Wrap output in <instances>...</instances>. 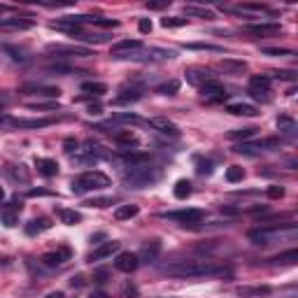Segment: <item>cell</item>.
<instances>
[{
  "mask_svg": "<svg viewBox=\"0 0 298 298\" xmlns=\"http://www.w3.org/2000/svg\"><path fill=\"white\" fill-rule=\"evenodd\" d=\"M233 12H266V5H238Z\"/></svg>",
  "mask_w": 298,
  "mask_h": 298,
  "instance_id": "7dc6e473",
  "label": "cell"
},
{
  "mask_svg": "<svg viewBox=\"0 0 298 298\" xmlns=\"http://www.w3.org/2000/svg\"><path fill=\"white\" fill-rule=\"evenodd\" d=\"M149 126L154 128V130H159V133H163V135H172V138H177V135H180V128L175 126L170 119L154 117V119H149Z\"/></svg>",
  "mask_w": 298,
  "mask_h": 298,
  "instance_id": "e0dca14e",
  "label": "cell"
},
{
  "mask_svg": "<svg viewBox=\"0 0 298 298\" xmlns=\"http://www.w3.org/2000/svg\"><path fill=\"white\" fill-rule=\"evenodd\" d=\"M275 263H296L298 261V252L296 249H289V252H284V254H279L273 259Z\"/></svg>",
  "mask_w": 298,
  "mask_h": 298,
  "instance_id": "60d3db41",
  "label": "cell"
},
{
  "mask_svg": "<svg viewBox=\"0 0 298 298\" xmlns=\"http://www.w3.org/2000/svg\"><path fill=\"white\" fill-rule=\"evenodd\" d=\"M82 91H84L86 96H103V93H107V84H103V82H84L82 84Z\"/></svg>",
  "mask_w": 298,
  "mask_h": 298,
  "instance_id": "f1b7e54d",
  "label": "cell"
},
{
  "mask_svg": "<svg viewBox=\"0 0 298 298\" xmlns=\"http://www.w3.org/2000/svg\"><path fill=\"white\" fill-rule=\"evenodd\" d=\"M180 91V82L177 79H170V82H166V84L156 86V93H161V96H172V93H177Z\"/></svg>",
  "mask_w": 298,
  "mask_h": 298,
  "instance_id": "d590c367",
  "label": "cell"
},
{
  "mask_svg": "<svg viewBox=\"0 0 298 298\" xmlns=\"http://www.w3.org/2000/svg\"><path fill=\"white\" fill-rule=\"evenodd\" d=\"M28 28H33V19H28V17L0 19V31H28Z\"/></svg>",
  "mask_w": 298,
  "mask_h": 298,
  "instance_id": "5bb4252c",
  "label": "cell"
},
{
  "mask_svg": "<svg viewBox=\"0 0 298 298\" xmlns=\"http://www.w3.org/2000/svg\"><path fill=\"white\" fill-rule=\"evenodd\" d=\"M47 52L49 54H65V56H93L91 49L77 47V44H49Z\"/></svg>",
  "mask_w": 298,
  "mask_h": 298,
  "instance_id": "8fae6325",
  "label": "cell"
},
{
  "mask_svg": "<svg viewBox=\"0 0 298 298\" xmlns=\"http://www.w3.org/2000/svg\"><path fill=\"white\" fill-rule=\"evenodd\" d=\"M270 287H240L238 289V296L242 298H259V296H268Z\"/></svg>",
  "mask_w": 298,
  "mask_h": 298,
  "instance_id": "4316f807",
  "label": "cell"
},
{
  "mask_svg": "<svg viewBox=\"0 0 298 298\" xmlns=\"http://www.w3.org/2000/svg\"><path fill=\"white\" fill-rule=\"evenodd\" d=\"M21 91H23V93L44 96V98H58V96H61V89H58V86H44V84H26Z\"/></svg>",
  "mask_w": 298,
  "mask_h": 298,
  "instance_id": "ac0fdd59",
  "label": "cell"
},
{
  "mask_svg": "<svg viewBox=\"0 0 298 298\" xmlns=\"http://www.w3.org/2000/svg\"><path fill=\"white\" fill-rule=\"evenodd\" d=\"M161 252V242L159 240H151L147 245L142 247L138 252V261H145V263H151V261H156V256Z\"/></svg>",
  "mask_w": 298,
  "mask_h": 298,
  "instance_id": "ffe728a7",
  "label": "cell"
},
{
  "mask_svg": "<svg viewBox=\"0 0 298 298\" xmlns=\"http://www.w3.org/2000/svg\"><path fill=\"white\" fill-rule=\"evenodd\" d=\"M5 201V189H2V186H0V203Z\"/></svg>",
  "mask_w": 298,
  "mask_h": 298,
  "instance_id": "be15d7a7",
  "label": "cell"
},
{
  "mask_svg": "<svg viewBox=\"0 0 298 298\" xmlns=\"http://www.w3.org/2000/svg\"><path fill=\"white\" fill-rule=\"evenodd\" d=\"M226 180L235 184V182H242L245 180V168H240V166H231L228 170H226Z\"/></svg>",
  "mask_w": 298,
  "mask_h": 298,
  "instance_id": "f35d334b",
  "label": "cell"
},
{
  "mask_svg": "<svg viewBox=\"0 0 298 298\" xmlns=\"http://www.w3.org/2000/svg\"><path fill=\"white\" fill-rule=\"evenodd\" d=\"M114 140H117V145H121V147H135L138 145V135L130 133V130H117Z\"/></svg>",
  "mask_w": 298,
  "mask_h": 298,
  "instance_id": "484cf974",
  "label": "cell"
},
{
  "mask_svg": "<svg viewBox=\"0 0 298 298\" xmlns=\"http://www.w3.org/2000/svg\"><path fill=\"white\" fill-rule=\"evenodd\" d=\"M47 228H52V222H49V219H44V217L33 219V222L26 224V233L28 235H37V233H42V231H47Z\"/></svg>",
  "mask_w": 298,
  "mask_h": 298,
  "instance_id": "d4e9b609",
  "label": "cell"
},
{
  "mask_svg": "<svg viewBox=\"0 0 298 298\" xmlns=\"http://www.w3.org/2000/svg\"><path fill=\"white\" fill-rule=\"evenodd\" d=\"M256 135V128H235V130H228V138L231 140H247V138H254Z\"/></svg>",
  "mask_w": 298,
  "mask_h": 298,
  "instance_id": "e575fe53",
  "label": "cell"
},
{
  "mask_svg": "<svg viewBox=\"0 0 298 298\" xmlns=\"http://www.w3.org/2000/svg\"><path fill=\"white\" fill-rule=\"evenodd\" d=\"M44 298H65V296L61 294V291H52V294H47Z\"/></svg>",
  "mask_w": 298,
  "mask_h": 298,
  "instance_id": "91938a15",
  "label": "cell"
},
{
  "mask_svg": "<svg viewBox=\"0 0 298 298\" xmlns=\"http://www.w3.org/2000/svg\"><path fill=\"white\" fill-rule=\"evenodd\" d=\"M28 110H58V103H28Z\"/></svg>",
  "mask_w": 298,
  "mask_h": 298,
  "instance_id": "f6af8a7d",
  "label": "cell"
},
{
  "mask_svg": "<svg viewBox=\"0 0 298 298\" xmlns=\"http://www.w3.org/2000/svg\"><path fill=\"white\" fill-rule=\"evenodd\" d=\"M282 196H284V186H279V184H273V186H268V198L277 201V198H282Z\"/></svg>",
  "mask_w": 298,
  "mask_h": 298,
  "instance_id": "bcb514c9",
  "label": "cell"
},
{
  "mask_svg": "<svg viewBox=\"0 0 298 298\" xmlns=\"http://www.w3.org/2000/svg\"><path fill=\"white\" fill-rule=\"evenodd\" d=\"M91 298H107V294H103V291H93V294H91Z\"/></svg>",
  "mask_w": 298,
  "mask_h": 298,
  "instance_id": "6125c7cd",
  "label": "cell"
},
{
  "mask_svg": "<svg viewBox=\"0 0 298 298\" xmlns=\"http://www.w3.org/2000/svg\"><path fill=\"white\" fill-rule=\"evenodd\" d=\"M186 49H205V52H222V47H214V44H201V42L186 44Z\"/></svg>",
  "mask_w": 298,
  "mask_h": 298,
  "instance_id": "c3c4849f",
  "label": "cell"
},
{
  "mask_svg": "<svg viewBox=\"0 0 298 298\" xmlns=\"http://www.w3.org/2000/svg\"><path fill=\"white\" fill-rule=\"evenodd\" d=\"M138 28H140V33H142V35H147V33H151V21H149V19H140Z\"/></svg>",
  "mask_w": 298,
  "mask_h": 298,
  "instance_id": "f5cc1de1",
  "label": "cell"
},
{
  "mask_svg": "<svg viewBox=\"0 0 298 298\" xmlns=\"http://www.w3.org/2000/svg\"><path fill=\"white\" fill-rule=\"evenodd\" d=\"M74 149H77V142H74V140H65V151H68V154H73Z\"/></svg>",
  "mask_w": 298,
  "mask_h": 298,
  "instance_id": "9f6ffc18",
  "label": "cell"
},
{
  "mask_svg": "<svg viewBox=\"0 0 298 298\" xmlns=\"http://www.w3.org/2000/svg\"><path fill=\"white\" fill-rule=\"evenodd\" d=\"M270 79L266 74H252L249 77V96H254L256 100H263L268 103L270 100Z\"/></svg>",
  "mask_w": 298,
  "mask_h": 298,
  "instance_id": "5b68a950",
  "label": "cell"
},
{
  "mask_svg": "<svg viewBox=\"0 0 298 298\" xmlns=\"http://www.w3.org/2000/svg\"><path fill=\"white\" fill-rule=\"evenodd\" d=\"M119 247H121V242H117V240H107V242H103V245L98 247V249H93L91 252V256H89V261L93 263V261H103V259H110L112 254H117Z\"/></svg>",
  "mask_w": 298,
  "mask_h": 298,
  "instance_id": "4fadbf2b",
  "label": "cell"
},
{
  "mask_svg": "<svg viewBox=\"0 0 298 298\" xmlns=\"http://www.w3.org/2000/svg\"><path fill=\"white\" fill-rule=\"evenodd\" d=\"M138 266H140L138 254H133V252H121L114 259V268L121 270V273H133V270H138Z\"/></svg>",
  "mask_w": 298,
  "mask_h": 298,
  "instance_id": "7c38bea8",
  "label": "cell"
},
{
  "mask_svg": "<svg viewBox=\"0 0 298 298\" xmlns=\"http://www.w3.org/2000/svg\"><path fill=\"white\" fill-rule=\"evenodd\" d=\"M163 275L170 277H222V275H231V268L224 266H214L212 261H175L168 266L161 268Z\"/></svg>",
  "mask_w": 298,
  "mask_h": 298,
  "instance_id": "6da1fadb",
  "label": "cell"
},
{
  "mask_svg": "<svg viewBox=\"0 0 298 298\" xmlns=\"http://www.w3.org/2000/svg\"><path fill=\"white\" fill-rule=\"evenodd\" d=\"M277 128L282 130V133H294L296 130V121L287 114H282V117H277Z\"/></svg>",
  "mask_w": 298,
  "mask_h": 298,
  "instance_id": "74e56055",
  "label": "cell"
},
{
  "mask_svg": "<svg viewBox=\"0 0 298 298\" xmlns=\"http://www.w3.org/2000/svg\"><path fill=\"white\" fill-rule=\"evenodd\" d=\"M28 196H49V191H47V189H31V191H28Z\"/></svg>",
  "mask_w": 298,
  "mask_h": 298,
  "instance_id": "6f0895ef",
  "label": "cell"
},
{
  "mask_svg": "<svg viewBox=\"0 0 298 298\" xmlns=\"http://www.w3.org/2000/svg\"><path fill=\"white\" fill-rule=\"evenodd\" d=\"M100 112H103V105H100V103H89V114H100Z\"/></svg>",
  "mask_w": 298,
  "mask_h": 298,
  "instance_id": "db71d44e",
  "label": "cell"
},
{
  "mask_svg": "<svg viewBox=\"0 0 298 298\" xmlns=\"http://www.w3.org/2000/svg\"><path fill=\"white\" fill-rule=\"evenodd\" d=\"M2 49L10 54L12 61H19V63H23V61H28V56H26V52L23 49H19V47H12V44H2Z\"/></svg>",
  "mask_w": 298,
  "mask_h": 298,
  "instance_id": "8d00e7d4",
  "label": "cell"
},
{
  "mask_svg": "<svg viewBox=\"0 0 298 298\" xmlns=\"http://www.w3.org/2000/svg\"><path fill=\"white\" fill-rule=\"evenodd\" d=\"M191 182L189 180H180L177 184H175V189H172V193H175V198H180V201H186L189 196H191Z\"/></svg>",
  "mask_w": 298,
  "mask_h": 298,
  "instance_id": "4dcf8cb0",
  "label": "cell"
},
{
  "mask_svg": "<svg viewBox=\"0 0 298 298\" xmlns=\"http://www.w3.org/2000/svg\"><path fill=\"white\" fill-rule=\"evenodd\" d=\"M140 49H142V42H140V40H121V42L112 44V56H117V58H126V56L140 52Z\"/></svg>",
  "mask_w": 298,
  "mask_h": 298,
  "instance_id": "30bf717a",
  "label": "cell"
},
{
  "mask_svg": "<svg viewBox=\"0 0 298 298\" xmlns=\"http://www.w3.org/2000/svg\"><path fill=\"white\" fill-rule=\"evenodd\" d=\"M21 203L14 201L12 205H5L2 210H0V222L5 224L7 228H12V226H17L19 224V214H21Z\"/></svg>",
  "mask_w": 298,
  "mask_h": 298,
  "instance_id": "9c48e42d",
  "label": "cell"
},
{
  "mask_svg": "<svg viewBox=\"0 0 298 298\" xmlns=\"http://www.w3.org/2000/svg\"><path fill=\"white\" fill-rule=\"evenodd\" d=\"M219 68L226 70V73H242L247 68V63L245 61H233V58H222V61H219Z\"/></svg>",
  "mask_w": 298,
  "mask_h": 298,
  "instance_id": "1f68e13d",
  "label": "cell"
},
{
  "mask_svg": "<svg viewBox=\"0 0 298 298\" xmlns=\"http://www.w3.org/2000/svg\"><path fill=\"white\" fill-rule=\"evenodd\" d=\"M186 17H198V19H214V12L207 7H196V5H184Z\"/></svg>",
  "mask_w": 298,
  "mask_h": 298,
  "instance_id": "83f0119b",
  "label": "cell"
},
{
  "mask_svg": "<svg viewBox=\"0 0 298 298\" xmlns=\"http://www.w3.org/2000/svg\"><path fill=\"white\" fill-rule=\"evenodd\" d=\"M35 168H37V172L44 175V177H54V175L58 172V163L54 159H35Z\"/></svg>",
  "mask_w": 298,
  "mask_h": 298,
  "instance_id": "cb8c5ba5",
  "label": "cell"
},
{
  "mask_svg": "<svg viewBox=\"0 0 298 298\" xmlns=\"http://www.w3.org/2000/svg\"><path fill=\"white\" fill-rule=\"evenodd\" d=\"M142 98V89H135V86H130V89H121L119 91V96L114 98V105H124V103H135Z\"/></svg>",
  "mask_w": 298,
  "mask_h": 298,
  "instance_id": "603a6c76",
  "label": "cell"
},
{
  "mask_svg": "<svg viewBox=\"0 0 298 298\" xmlns=\"http://www.w3.org/2000/svg\"><path fill=\"white\" fill-rule=\"evenodd\" d=\"M226 89H224L222 82H217V79H210V82H205L201 86V98L203 100H207V103H222L226 100Z\"/></svg>",
  "mask_w": 298,
  "mask_h": 298,
  "instance_id": "8992f818",
  "label": "cell"
},
{
  "mask_svg": "<svg viewBox=\"0 0 298 298\" xmlns=\"http://www.w3.org/2000/svg\"><path fill=\"white\" fill-rule=\"evenodd\" d=\"M124 180L133 189H145V186L161 180V168L149 166V161L147 163H135V166H128L126 170H124Z\"/></svg>",
  "mask_w": 298,
  "mask_h": 298,
  "instance_id": "7a4b0ae2",
  "label": "cell"
},
{
  "mask_svg": "<svg viewBox=\"0 0 298 298\" xmlns=\"http://www.w3.org/2000/svg\"><path fill=\"white\" fill-rule=\"evenodd\" d=\"M161 217L166 219H172V222H180V224H198L205 217L203 210L198 207H186V210H175V212H163Z\"/></svg>",
  "mask_w": 298,
  "mask_h": 298,
  "instance_id": "52a82bcc",
  "label": "cell"
},
{
  "mask_svg": "<svg viewBox=\"0 0 298 298\" xmlns=\"http://www.w3.org/2000/svg\"><path fill=\"white\" fill-rule=\"evenodd\" d=\"M226 112L228 114H235V117H256L259 110L254 105H247V103H228L226 105Z\"/></svg>",
  "mask_w": 298,
  "mask_h": 298,
  "instance_id": "d6986e66",
  "label": "cell"
},
{
  "mask_svg": "<svg viewBox=\"0 0 298 298\" xmlns=\"http://www.w3.org/2000/svg\"><path fill=\"white\" fill-rule=\"evenodd\" d=\"M114 121H121V124H145L138 114H128V112H119V114H114Z\"/></svg>",
  "mask_w": 298,
  "mask_h": 298,
  "instance_id": "b9f144b4",
  "label": "cell"
},
{
  "mask_svg": "<svg viewBox=\"0 0 298 298\" xmlns=\"http://www.w3.org/2000/svg\"><path fill=\"white\" fill-rule=\"evenodd\" d=\"M107 277H110V273H107V270H96V273H93V279H96L98 284H105Z\"/></svg>",
  "mask_w": 298,
  "mask_h": 298,
  "instance_id": "816d5d0a",
  "label": "cell"
},
{
  "mask_svg": "<svg viewBox=\"0 0 298 298\" xmlns=\"http://www.w3.org/2000/svg\"><path fill=\"white\" fill-rule=\"evenodd\" d=\"M58 217H61V222L68 224V226H74V224L82 222V214L74 212V210H65V207H61V210H58Z\"/></svg>",
  "mask_w": 298,
  "mask_h": 298,
  "instance_id": "d6a6232c",
  "label": "cell"
},
{
  "mask_svg": "<svg viewBox=\"0 0 298 298\" xmlns=\"http://www.w3.org/2000/svg\"><path fill=\"white\" fill-rule=\"evenodd\" d=\"M0 121H10V119H5V117H2V114H0Z\"/></svg>",
  "mask_w": 298,
  "mask_h": 298,
  "instance_id": "e7e4bbea",
  "label": "cell"
},
{
  "mask_svg": "<svg viewBox=\"0 0 298 298\" xmlns=\"http://www.w3.org/2000/svg\"><path fill=\"white\" fill-rule=\"evenodd\" d=\"M163 7H168V0H163V2H147V10H163Z\"/></svg>",
  "mask_w": 298,
  "mask_h": 298,
  "instance_id": "11a10c76",
  "label": "cell"
},
{
  "mask_svg": "<svg viewBox=\"0 0 298 298\" xmlns=\"http://www.w3.org/2000/svg\"><path fill=\"white\" fill-rule=\"evenodd\" d=\"M282 238H298V228L294 224H289L284 228H254V231H249V240L254 242V245H270V242H277V240H282Z\"/></svg>",
  "mask_w": 298,
  "mask_h": 298,
  "instance_id": "3957f363",
  "label": "cell"
},
{
  "mask_svg": "<svg viewBox=\"0 0 298 298\" xmlns=\"http://www.w3.org/2000/svg\"><path fill=\"white\" fill-rule=\"evenodd\" d=\"M263 54H268V56H294L291 49H279V47H266Z\"/></svg>",
  "mask_w": 298,
  "mask_h": 298,
  "instance_id": "7bdbcfd3",
  "label": "cell"
},
{
  "mask_svg": "<svg viewBox=\"0 0 298 298\" xmlns=\"http://www.w3.org/2000/svg\"><path fill=\"white\" fill-rule=\"evenodd\" d=\"M2 10H5V5H0V12H2Z\"/></svg>",
  "mask_w": 298,
  "mask_h": 298,
  "instance_id": "03108f58",
  "label": "cell"
},
{
  "mask_svg": "<svg viewBox=\"0 0 298 298\" xmlns=\"http://www.w3.org/2000/svg\"><path fill=\"white\" fill-rule=\"evenodd\" d=\"M14 128H47L54 124V119H10Z\"/></svg>",
  "mask_w": 298,
  "mask_h": 298,
  "instance_id": "44dd1931",
  "label": "cell"
},
{
  "mask_svg": "<svg viewBox=\"0 0 298 298\" xmlns=\"http://www.w3.org/2000/svg\"><path fill=\"white\" fill-rule=\"evenodd\" d=\"M126 296H128V298H138V291H135V287H130V289H128V291H126Z\"/></svg>",
  "mask_w": 298,
  "mask_h": 298,
  "instance_id": "94428289",
  "label": "cell"
},
{
  "mask_svg": "<svg viewBox=\"0 0 298 298\" xmlns=\"http://www.w3.org/2000/svg\"><path fill=\"white\" fill-rule=\"evenodd\" d=\"M245 31L256 35V37H270V35H279L282 26L279 23H254V26H247Z\"/></svg>",
  "mask_w": 298,
  "mask_h": 298,
  "instance_id": "2e32d148",
  "label": "cell"
},
{
  "mask_svg": "<svg viewBox=\"0 0 298 298\" xmlns=\"http://www.w3.org/2000/svg\"><path fill=\"white\" fill-rule=\"evenodd\" d=\"M275 145V140H268V142H256V145H249V142H242V145H238L235 151L238 154H247V156H254V154H261L266 147H273Z\"/></svg>",
  "mask_w": 298,
  "mask_h": 298,
  "instance_id": "7402d4cb",
  "label": "cell"
},
{
  "mask_svg": "<svg viewBox=\"0 0 298 298\" xmlns=\"http://www.w3.org/2000/svg\"><path fill=\"white\" fill-rule=\"evenodd\" d=\"M7 172H10L12 180H19V182H23V184H28V180H31V175H28V170H26V166H10Z\"/></svg>",
  "mask_w": 298,
  "mask_h": 298,
  "instance_id": "836d02e7",
  "label": "cell"
},
{
  "mask_svg": "<svg viewBox=\"0 0 298 298\" xmlns=\"http://www.w3.org/2000/svg\"><path fill=\"white\" fill-rule=\"evenodd\" d=\"M196 172H198V175H212V163H210V161H198Z\"/></svg>",
  "mask_w": 298,
  "mask_h": 298,
  "instance_id": "681fc988",
  "label": "cell"
},
{
  "mask_svg": "<svg viewBox=\"0 0 298 298\" xmlns=\"http://www.w3.org/2000/svg\"><path fill=\"white\" fill-rule=\"evenodd\" d=\"M73 256V252H70V247H58L56 252H49V254H44L42 256V263L47 268H56V266H61L63 261H68Z\"/></svg>",
  "mask_w": 298,
  "mask_h": 298,
  "instance_id": "9a60e30c",
  "label": "cell"
},
{
  "mask_svg": "<svg viewBox=\"0 0 298 298\" xmlns=\"http://www.w3.org/2000/svg\"><path fill=\"white\" fill-rule=\"evenodd\" d=\"M114 198H91V201H86L89 207H107V205H112Z\"/></svg>",
  "mask_w": 298,
  "mask_h": 298,
  "instance_id": "ee69618b",
  "label": "cell"
},
{
  "mask_svg": "<svg viewBox=\"0 0 298 298\" xmlns=\"http://www.w3.org/2000/svg\"><path fill=\"white\" fill-rule=\"evenodd\" d=\"M186 23H189V19H182V17H166V19H161L163 28H182Z\"/></svg>",
  "mask_w": 298,
  "mask_h": 298,
  "instance_id": "ab89813d",
  "label": "cell"
},
{
  "mask_svg": "<svg viewBox=\"0 0 298 298\" xmlns=\"http://www.w3.org/2000/svg\"><path fill=\"white\" fill-rule=\"evenodd\" d=\"M186 82L193 86H198L201 89L205 82H210V79H214L212 77V70L210 68H201V65H193V68H186Z\"/></svg>",
  "mask_w": 298,
  "mask_h": 298,
  "instance_id": "ba28073f",
  "label": "cell"
},
{
  "mask_svg": "<svg viewBox=\"0 0 298 298\" xmlns=\"http://www.w3.org/2000/svg\"><path fill=\"white\" fill-rule=\"evenodd\" d=\"M140 207L138 205H119L117 210H114V217H117L119 222H124V219H133V217H138Z\"/></svg>",
  "mask_w": 298,
  "mask_h": 298,
  "instance_id": "f546056e",
  "label": "cell"
},
{
  "mask_svg": "<svg viewBox=\"0 0 298 298\" xmlns=\"http://www.w3.org/2000/svg\"><path fill=\"white\" fill-rule=\"evenodd\" d=\"M275 77L284 79V82H296V79H298L296 73H291V70H279V73H275Z\"/></svg>",
  "mask_w": 298,
  "mask_h": 298,
  "instance_id": "f907efd6",
  "label": "cell"
},
{
  "mask_svg": "<svg viewBox=\"0 0 298 298\" xmlns=\"http://www.w3.org/2000/svg\"><path fill=\"white\" fill-rule=\"evenodd\" d=\"M105 186H110V177H107L105 172H98V170L84 172V175H79L70 184L73 193H77V196H82L86 191H98V189H105Z\"/></svg>",
  "mask_w": 298,
  "mask_h": 298,
  "instance_id": "277c9868",
  "label": "cell"
},
{
  "mask_svg": "<svg viewBox=\"0 0 298 298\" xmlns=\"http://www.w3.org/2000/svg\"><path fill=\"white\" fill-rule=\"evenodd\" d=\"M70 284H73V287H84V277H82V275L73 277V279H70Z\"/></svg>",
  "mask_w": 298,
  "mask_h": 298,
  "instance_id": "680465c9",
  "label": "cell"
}]
</instances>
